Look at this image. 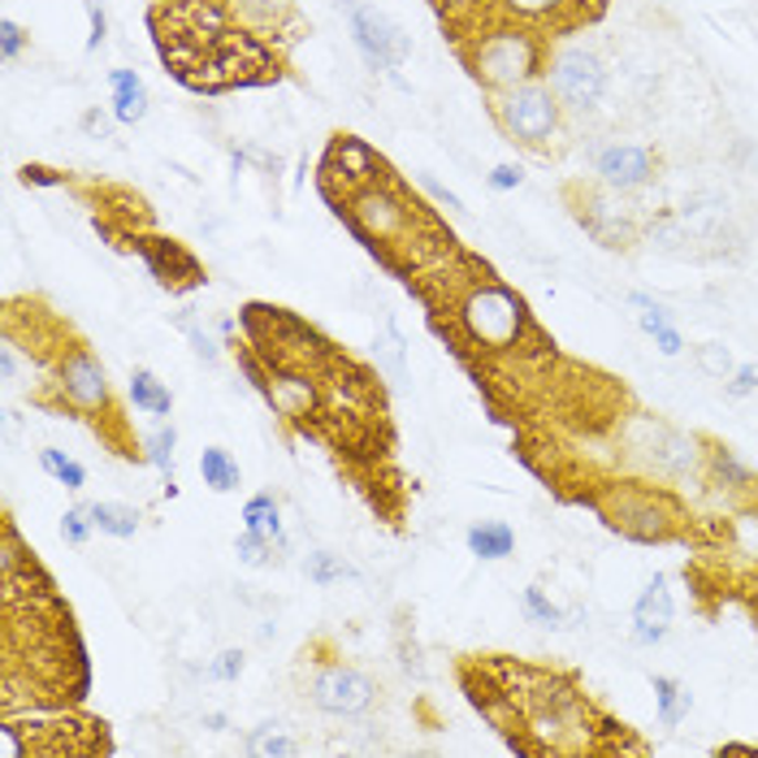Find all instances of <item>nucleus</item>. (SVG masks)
<instances>
[{
    "instance_id": "nucleus-1",
    "label": "nucleus",
    "mask_w": 758,
    "mask_h": 758,
    "mask_svg": "<svg viewBox=\"0 0 758 758\" xmlns=\"http://www.w3.org/2000/svg\"><path fill=\"white\" fill-rule=\"evenodd\" d=\"M559 113L563 104L555 101V92L547 83H520V87H507L495 101V117L503 126V135L511 144H525V148H542L559 135Z\"/></svg>"
},
{
    "instance_id": "nucleus-2",
    "label": "nucleus",
    "mask_w": 758,
    "mask_h": 758,
    "mask_svg": "<svg viewBox=\"0 0 758 758\" xmlns=\"http://www.w3.org/2000/svg\"><path fill=\"white\" fill-rule=\"evenodd\" d=\"M538 65H542L538 40H533L529 31H511V27L481 35V44L473 52V74H477L486 87H495V92L533 83Z\"/></svg>"
},
{
    "instance_id": "nucleus-3",
    "label": "nucleus",
    "mask_w": 758,
    "mask_h": 758,
    "mask_svg": "<svg viewBox=\"0 0 758 758\" xmlns=\"http://www.w3.org/2000/svg\"><path fill=\"white\" fill-rule=\"evenodd\" d=\"M547 87L555 92V101L572 113H590L599 108L606 96V65L594 49H559L547 65Z\"/></svg>"
},
{
    "instance_id": "nucleus-4",
    "label": "nucleus",
    "mask_w": 758,
    "mask_h": 758,
    "mask_svg": "<svg viewBox=\"0 0 758 758\" xmlns=\"http://www.w3.org/2000/svg\"><path fill=\"white\" fill-rule=\"evenodd\" d=\"M459 316H464L468 334L477 343H486V347H511L520 339V330H525V303L499 282H486V287L468 291Z\"/></svg>"
},
{
    "instance_id": "nucleus-5",
    "label": "nucleus",
    "mask_w": 758,
    "mask_h": 758,
    "mask_svg": "<svg viewBox=\"0 0 758 758\" xmlns=\"http://www.w3.org/2000/svg\"><path fill=\"white\" fill-rule=\"evenodd\" d=\"M308 703L325 715H339V719H355L377 703V685L368 672H360L352 663H325L312 672L308 681Z\"/></svg>"
},
{
    "instance_id": "nucleus-6",
    "label": "nucleus",
    "mask_w": 758,
    "mask_h": 758,
    "mask_svg": "<svg viewBox=\"0 0 758 758\" xmlns=\"http://www.w3.org/2000/svg\"><path fill=\"white\" fill-rule=\"evenodd\" d=\"M352 40L360 56L373 65V70H399L407 56H412V40L407 31L382 9L373 4H355L352 9Z\"/></svg>"
},
{
    "instance_id": "nucleus-7",
    "label": "nucleus",
    "mask_w": 758,
    "mask_h": 758,
    "mask_svg": "<svg viewBox=\"0 0 758 758\" xmlns=\"http://www.w3.org/2000/svg\"><path fill=\"white\" fill-rule=\"evenodd\" d=\"M611 525L637 542H667L672 538V511L663 507L658 495L651 490H633L620 503L611 507Z\"/></svg>"
},
{
    "instance_id": "nucleus-8",
    "label": "nucleus",
    "mask_w": 758,
    "mask_h": 758,
    "mask_svg": "<svg viewBox=\"0 0 758 758\" xmlns=\"http://www.w3.org/2000/svg\"><path fill=\"white\" fill-rule=\"evenodd\" d=\"M61 395L83 412H104L108 407V382H104L101 360L87 347H70L61 360Z\"/></svg>"
},
{
    "instance_id": "nucleus-9",
    "label": "nucleus",
    "mask_w": 758,
    "mask_h": 758,
    "mask_svg": "<svg viewBox=\"0 0 758 758\" xmlns=\"http://www.w3.org/2000/svg\"><path fill=\"white\" fill-rule=\"evenodd\" d=\"M135 248L144 252V260H148V269L156 273L160 287L187 291V287H200L204 282L200 260L191 252H183L178 243H169V239H135Z\"/></svg>"
},
{
    "instance_id": "nucleus-10",
    "label": "nucleus",
    "mask_w": 758,
    "mask_h": 758,
    "mask_svg": "<svg viewBox=\"0 0 758 758\" xmlns=\"http://www.w3.org/2000/svg\"><path fill=\"white\" fill-rule=\"evenodd\" d=\"M599 178L611 191H637L655 178V156L637 144H611L599 152Z\"/></svg>"
},
{
    "instance_id": "nucleus-11",
    "label": "nucleus",
    "mask_w": 758,
    "mask_h": 758,
    "mask_svg": "<svg viewBox=\"0 0 758 758\" xmlns=\"http://www.w3.org/2000/svg\"><path fill=\"white\" fill-rule=\"evenodd\" d=\"M667 629H672V594H667V581L655 577V581L642 590L637 606H633V637H637L642 646H655V642L667 637Z\"/></svg>"
},
{
    "instance_id": "nucleus-12",
    "label": "nucleus",
    "mask_w": 758,
    "mask_h": 758,
    "mask_svg": "<svg viewBox=\"0 0 758 758\" xmlns=\"http://www.w3.org/2000/svg\"><path fill=\"white\" fill-rule=\"evenodd\" d=\"M108 87H113V117L117 122L135 126V122L148 117V87H144V79L135 70H113Z\"/></svg>"
},
{
    "instance_id": "nucleus-13",
    "label": "nucleus",
    "mask_w": 758,
    "mask_h": 758,
    "mask_svg": "<svg viewBox=\"0 0 758 758\" xmlns=\"http://www.w3.org/2000/svg\"><path fill=\"white\" fill-rule=\"evenodd\" d=\"M707 468H710V481L719 486V490H728V495H746V490H758V477L737 459V455L728 451V447H710L707 455Z\"/></svg>"
},
{
    "instance_id": "nucleus-14",
    "label": "nucleus",
    "mask_w": 758,
    "mask_h": 758,
    "mask_svg": "<svg viewBox=\"0 0 758 758\" xmlns=\"http://www.w3.org/2000/svg\"><path fill=\"white\" fill-rule=\"evenodd\" d=\"M464 542H468V551L477 559H507L516 551V533L503 520H477Z\"/></svg>"
},
{
    "instance_id": "nucleus-15",
    "label": "nucleus",
    "mask_w": 758,
    "mask_h": 758,
    "mask_svg": "<svg viewBox=\"0 0 758 758\" xmlns=\"http://www.w3.org/2000/svg\"><path fill=\"white\" fill-rule=\"evenodd\" d=\"M355 212H360V221H368V226H373V235H382V239H391L407 217L404 208H399V204H391L382 191H360V196H355Z\"/></svg>"
},
{
    "instance_id": "nucleus-16",
    "label": "nucleus",
    "mask_w": 758,
    "mask_h": 758,
    "mask_svg": "<svg viewBox=\"0 0 758 758\" xmlns=\"http://www.w3.org/2000/svg\"><path fill=\"white\" fill-rule=\"evenodd\" d=\"M131 404L139 407V412H148V416H169L174 412V395H169V386L156 373L135 368L131 373Z\"/></svg>"
},
{
    "instance_id": "nucleus-17",
    "label": "nucleus",
    "mask_w": 758,
    "mask_h": 758,
    "mask_svg": "<svg viewBox=\"0 0 758 758\" xmlns=\"http://www.w3.org/2000/svg\"><path fill=\"white\" fill-rule=\"evenodd\" d=\"M655 703H658V724L663 728H676L694 710V694L676 676H655Z\"/></svg>"
},
{
    "instance_id": "nucleus-18",
    "label": "nucleus",
    "mask_w": 758,
    "mask_h": 758,
    "mask_svg": "<svg viewBox=\"0 0 758 758\" xmlns=\"http://www.w3.org/2000/svg\"><path fill=\"white\" fill-rule=\"evenodd\" d=\"M200 473H204V486L217 490V495L239 490V464H235V455L221 451V447H204Z\"/></svg>"
},
{
    "instance_id": "nucleus-19",
    "label": "nucleus",
    "mask_w": 758,
    "mask_h": 758,
    "mask_svg": "<svg viewBox=\"0 0 758 758\" xmlns=\"http://www.w3.org/2000/svg\"><path fill=\"white\" fill-rule=\"evenodd\" d=\"M92 525L108 538H135L139 533V511L126 503H92L87 507Z\"/></svg>"
},
{
    "instance_id": "nucleus-20",
    "label": "nucleus",
    "mask_w": 758,
    "mask_h": 758,
    "mask_svg": "<svg viewBox=\"0 0 758 758\" xmlns=\"http://www.w3.org/2000/svg\"><path fill=\"white\" fill-rule=\"evenodd\" d=\"M243 529H256V533H264L269 542L287 547V538H282V520H278V503H273V495H252V499H248V507H243Z\"/></svg>"
},
{
    "instance_id": "nucleus-21",
    "label": "nucleus",
    "mask_w": 758,
    "mask_h": 758,
    "mask_svg": "<svg viewBox=\"0 0 758 758\" xmlns=\"http://www.w3.org/2000/svg\"><path fill=\"white\" fill-rule=\"evenodd\" d=\"M248 750L252 755H300V741H291L278 719H264L248 733Z\"/></svg>"
},
{
    "instance_id": "nucleus-22",
    "label": "nucleus",
    "mask_w": 758,
    "mask_h": 758,
    "mask_svg": "<svg viewBox=\"0 0 758 758\" xmlns=\"http://www.w3.org/2000/svg\"><path fill=\"white\" fill-rule=\"evenodd\" d=\"M40 464H44V473L56 477L65 490H83V486H87V468H83L79 459H70L65 451H56V447L40 451Z\"/></svg>"
},
{
    "instance_id": "nucleus-23",
    "label": "nucleus",
    "mask_w": 758,
    "mask_h": 758,
    "mask_svg": "<svg viewBox=\"0 0 758 758\" xmlns=\"http://www.w3.org/2000/svg\"><path fill=\"white\" fill-rule=\"evenodd\" d=\"M303 572H308V581H312V585H334V581H347V577H355L352 563H343V559L330 555V551H316V555H308Z\"/></svg>"
},
{
    "instance_id": "nucleus-24",
    "label": "nucleus",
    "mask_w": 758,
    "mask_h": 758,
    "mask_svg": "<svg viewBox=\"0 0 758 758\" xmlns=\"http://www.w3.org/2000/svg\"><path fill=\"white\" fill-rule=\"evenodd\" d=\"M144 447H148V459L174 481V447H178V434H174V425H156L148 438H144Z\"/></svg>"
},
{
    "instance_id": "nucleus-25",
    "label": "nucleus",
    "mask_w": 758,
    "mask_h": 758,
    "mask_svg": "<svg viewBox=\"0 0 758 758\" xmlns=\"http://www.w3.org/2000/svg\"><path fill=\"white\" fill-rule=\"evenodd\" d=\"M520 606H525V615H529L533 624H542V629H559V624H563V611H559L538 585H529V590L520 594Z\"/></svg>"
},
{
    "instance_id": "nucleus-26",
    "label": "nucleus",
    "mask_w": 758,
    "mask_h": 758,
    "mask_svg": "<svg viewBox=\"0 0 758 758\" xmlns=\"http://www.w3.org/2000/svg\"><path fill=\"white\" fill-rule=\"evenodd\" d=\"M92 516H87V507H70L65 516H61V533H65V542L70 547H83L87 538H92Z\"/></svg>"
},
{
    "instance_id": "nucleus-27",
    "label": "nucleus",
    "mask_w": 758,
    "mask_h": 758,
    "mask_svg": "<svg viewBox=\"0 0 758 758\" xmlns=\"http://www.w3.org/2000/svg\"><path fill=\"white\" fill-rule=\"evenodd\" d=\"M235 551H239L243 563L260 568V563H269V538H264V533H256V529H243V533H239V542H235Z\"/></svg>"
},
{
    "instance_id": "nucleus-28",
    "label": "nucleus",
    "mask_w": 758,
    "mask_h": 758,
    "mask_svg": "<svg viewBox=\"0 0 758 758\" xmlns=\"http://www.w3.org/2000/svg\"><path fill=\"white\" fill-rule=\"evenodd\" d=\"M698 364H703V373H710V377H733V355H728V347H719V343L698 347Z\"/></svg>"
},
{
    "instance_id": "nucleus-29",
    "label": "nucleus",
    "mask_w": 758,
    "mask_h": 758,
    "mask_svg": "<svg viewBox=\"0 0 758 758\" xmlns=\"http://www.w3.org/2000/svg\"><path fill=\"white\" fill-rule=\"evenodd\" d=\"M724 391H728L733 399H746V395H755V391H758V364H741V368H733V377L724 382Z\"/></svg>"
},
{
    "instance_id": "nucleus-30",
    "label": "nucleus",
    "mask_w": 758,
    "mask_h": 758,
    "mask_svg": "<svg viewBox=\"0 0 758 758\" xmlns=\"http://www.w3.org/2000/svg\"><path fill=\"white\" fill-rule=\"evenodd\" d=\"M503 4L516 13V18H551V13H559L568 0H503Z\"/></svg>"
},
{
    "instance_id": "nucleus-31",
    "label": "nucleus",
    "mask_w": 758,
    "mask_h": 758,
    "mask_svg": "<svg viewBox=\"0 0 758 758\" xmlns=\"http://www.w3.org/2000/svg\"><path fill=\"white\" fill-rule=\"evenodd\" d=\"M208 676L212 681H239L243 676V655L239 651H221V655L208 663Z\"/></svg>"
},
{
    "instance_id": "nucleus-32",
    "label": "nucleus",
    "mask_w": 758,
    "mask_h": 758,
    "mask_svg": "<svg viewBox=\"0 0 758 758\" xmlns=\"http://www.w3.org/2000/svg\"><path fill=\"white\" fill-rule=\"evenodd\" d=\"M22 49H27V35H22V27H18L13 18H4V22H0V52L13 61V56H18Z\"/></svg>"
},
{
    "instance_id": "nucleus-33",
    "label": "nucleus",
    "mask_w": 758,
    "mask_h": 758,
    "mask_svg": "<svg viewBox=\"0 0 758 758\" xmlns=\"http://www.w3.org/2000/svg\"><path fill=\"white\" fill-rule=\"evenodd\" d=\"M178 325L187 330V339H191V347H196V355H204V360H217V347L208 343V334H204L200 325L191 321V316H178Z\"/></svg>"
},
{
    "instance_id": "nucleus-34",
    "label": "nucleus",
    "mask_w": 758,
    "mask_h": 758,
    "mask_svg": "<svg viewBox=\"0 0 758 758\" xmlns=\"http://www.w3.org/2000/svg\"><path fill=\"white\" fill-rule=\"evenodd\" d=\"M520 183H525V174H520L516 165H495V169H490V187H495V191H516Z\"/></svg>"
},
{
    "instance_id": "nucleus-35",
    "label": "nucleus",
    "mask_w": 758,
    "mask_h": 758,
    "mask_svg": "<svg viewBox=\"0 0 758 758\" xmlns=\"http://www.w3.org/2000/svg\"><path fill=\"white\" fill-rule=\"evenodd\" d=\"M651 339H655V347H658L663 355H681V347H685V339H681V334H676L672 325H663V330H655Z\"/></svg>"
},
{
    "instance_id": "nucleus-36",
    "label": "nucleus",
    "mask_w": 758,
    "mask_h": 758,
    "mask_svg": "<svg viewBox=\"0 0 758 758\" xmlns=\"http://www.w3.org/2000/svg\"><path fill=\"white\" fill-rule=\"evenodd\" d=\"M420 187H425V191H429V196H434L438 204H447V208H464V204H459V196H455V191H447V187H443L438 178H429V174H420Z\"/></svg>"
},
{
    "instance_id": "nucleus-37",
    "label": "nucleus",
    "mask_w": 758,
    "mask_h": 758,
    "mask_svg": "<svg viewBox=\"0 0 758 758\" xmlns=\"http://www.w3.org/2000/svg\"><path fill=\"white\" fill-rule=\"evenodd\" d=\"M87 13H92V40H87V49H101L104 35H108V18H104L101 4H87Z\"/></svg>"
},
{
    "instance_id": "nucleus-38",
    "label": "nucleus",
    "mask_w": 758,
    "mask_h": 758,
    "mask_svg": "<svg viewBox=\"0 0 758 758\" xmlns=\"http://www.w3.org/2000/svg\"><path fill=\"white\" fill-rule=\"evenodd\" d=\"M22 178H27V183H40V187H61V174H52L44 165H27Z\"/></svg>"
},
{
    "instance_id": "nucleus-39",
    "label": "nucleus",
    "mask_w": 758,
    "mask_h": 758,
    "mask_svg": "<svg viewBox=\"0 0 758 758\" xmlns=\"http://www.w3.org/2000/svg\"><path fill=\"white\" fill-rule=\"evenodd\" d=\"M83 131H87V135H96V139H108V117H104L101 108L83 113Z\"/></svg>"
},
{
    "instance_id": "nucleus-40",
    "label": "nucleus",
    "mask_w": 758,
    "mask_h": 758,
    "mask_svg": "<svg viewBox=\"0 0 758 758\" xmlns=\"http://www.w3.org/2000/svg\"><path fill=\"white\" fill-rule=\"evenodd\" d=\"M0 364H4V382H13V377H18V355H13V343L0 352Z\"/></svg>"
},
{
    "instance_id": "nucleus-41",
    "label": "nucleus",
    "mask_w": 758,
    "mask_h": 758,
    "mask_svg": "<svg viewBox=\"0 0 758 758\" xmlns=\"http://www.w3.org/2000/svg\"><path fill=\"white\" fill-rule=\"evenodd\" d=\"M204 728H212V733H226V728H230V719L212 710V715H204Z\"/></svg>"
}]
</instances>
